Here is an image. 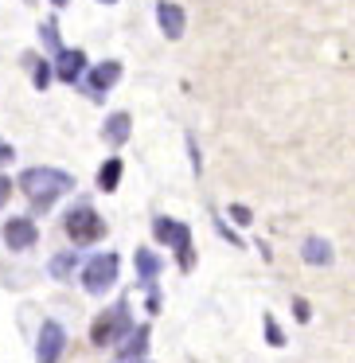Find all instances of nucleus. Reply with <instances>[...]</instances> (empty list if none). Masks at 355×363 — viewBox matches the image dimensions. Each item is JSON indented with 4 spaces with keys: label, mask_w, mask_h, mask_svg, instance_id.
I'll list each match as a JSON object with an SVG mask.
<instances>
[{
    "label": "nucleus",
    "mask_w": 355,
    "mask_h": 363,
    "mask_svg": "<svg viewBox=\"0 0 355 363\" xmlns=\"http://www.w3.org/2000/svg\"><path fill=\"white\" fill-rule=\"evenodd\" d=\"M230 215H235L238 223H250V211H246V207H230Z\"/></svg>",
    "instance_id": "obj_21"
},
{
    "label": "nucleus",
    "mask_w": 355,
    "mask_h": 363,
    "mask_svg": "<svg viewBox=\"0 0 355 363\" xmlns=\"http://www.w3.org/2000/svg\"><path fill=\"white\" fill-rule=\"evenodd\" d=\"M129 125H133V121H129V113H113L110 121H106V141L110 145H125L129 141Z\"/></svg>",
    "instance_id": "obj_11"
},
{
    "label": "nucleus",
    "mask_w": 355,
    "mask_h": 363,
    "mask_svg": "<svg viewBox=\"0 0 355 363\" xmlns=\"http://www.w3.org/2000/svg\"><path fill=\"white\" fill-rule=\"evenodd\" d=\"M113 281H118V254H98V258L86 262V269H82V285H86L90 293H106Z\"/></svg>",
    "instance_id": "obj_4"
},
{
    "label": "nucleus",
    "mask_w": 355,
    "mask_h": 363,
    "mask_svg": "<svg viewBox=\"0 0 355 363\" xmlns=\"http://www.w3.org/2000/svg\"><path fill=\"white\" fill-rule=\"evenodd\" d=\"M266 340H269L274 347H281V344H285V336H281V328L274 324V316H266Z\"/></svg>",
    "instance_id": "obj_17"
},
{
    "label": "nucleus",
    "mask_w": 355,
    "mask_h": 363,
    "mask_svg": "<svg viewBox=\"0 0 355 363\" xmlns=\"http://www.w3.org/2000/svg\"><path fill=\"white\" fill-rule=\"evenodd\" d=\"M137 269H141L145 281H152V277H157V269H160L157 254H152V250H137Z\"/></svg>",
    "instance_id": "obj_14"
},
{
    "label": "nucleus",
    "mask_w": 355,
    "mask_h": 363,
    "mask_svg": "<svg viewBox=\"0 0 355 363\" xmlns=\"http://www.w3.org/2000/svg\"><path fill=\"white\" fill-rule=\"evenodd\" d=\"M305 262L308 266H332V246L324 238H308L305 242Z\"/></svg>",
    "instance_id": "obj_12"
},
{
    "label": "nucleus",
    "mask_w": 355,
    "mask_h": 363,
    "mask_svg": "<svg viewBox=\"0 0 355 363\" xmlns=\"http://www.w3.org/2000/svg\"><path fill=\"white\" fill-rule=\"evenodd\" d=\"M125 328H129V308H125V305H113L110 313H102V316L94 320L90 340H94V344H110V340H118Z\"/></svg>",
    "instance_id": "obj_5"
},
{
    "label": "nucleus",
    "mask_w": 355,
    "mask_h": 363,
    "mask_svg": "<svg viewBox=\"0 0 355 363\" xmlns=\"http://www.w3.org/2000/svg\"><path fill=\"white\" fill-rule=\"evenodd\" d=\"M152 230H157L160 242H168L176 254H180V266H184V269H191V230H188V223L157 219V223H152Z\"/></svg>",
    "instance_id": "obj_3"
},
{
    "label": "nucleus",
    "mask_w": 355,
    "mask_h": 363,
    "mask_svg": "<svg viewBox=\"0 0 355 363\" xmlns=\"http://www.w3.org/2000/svg\"><path fill=\"white\" fill-rule=\"evenodd\" d=\"M157 24H160V32H164L168 40H180L188 20H184V9H180V4H160V9H157Z\"/></svg>",
    "instance_id": "obj_8"
},
{
    "label": "nucleus",
    "mask_w": 355,
    "mask_h": 363,
    "mask_svg": "<svg viewBox=\"0 0 355 363\" xmlns=\"http://www.w3.org/2000/svg\"><path fill=\"white\" fill-rule=\"evenodd\" d=\"M43 40H47L51 48H59V28H55V20H47V24H43Z\"/></svg>",
    "instance_id": "obj_18"
},
{
    "label": "nucleus",
    "mask_w": 355,
    "mask_h": 363,
    "mask_svg": "<svg viewBox=\"0 0 355 363\" xmlns=\"http://www.w3.org/2000/svg\"><path fill=\"white\" fill-rule=\"evenodd\" d=\"M102 4H113V0H102Z\"/></svg>",
    "instance_id": "obj_24"
},
{
    "label": "nucleus",
    "mask_w": 355,
    "mask_h": 363,
    "mask_svg": "<svg viewBox=\"0 0 355 363\" xmlns=\"http://www.w3.org/2000/svg\"><path fill=\"white\" fill-rule=\"evenodd\" d=\"M20 188H24L28 199L43 211V207H51L63 191L74 188V176L71 172H59V168H28V172L20 176Z\"/></svg>",
    "instance_id": "obj_1"
},
{
    "label": "nucleus",
    "mask_w": 355,
    "mask_h": 363,
    "mask_svg": "<svg viewBox=\"0 0 355 363\" xmlns=\"http://www.w3.org/2000/svg\"><path fill=\"white\" fill-rule=\"evenodd\" d=\"M12 160V145H0V164H9Z\"/></svg>",
    "instance_id": "obj_22"
},
{
    "label": "nucleus",
    "mask_w": 355,
    "mask_h": 363,
    "mask_svg": "<svg viewBox=\"0 0 355 363\" xmlns=\"http://www.w3.org/2000/svg\"><path fill=\"white\" fill-rule=\"evenodd\" d=\"M63 227H67V235H71V242H94V238L106 235V223L98 219V211L86 207V203L74 207V211L63 219Z\"/></svg>",
    "instance_id": "obj_2"
},
{
    "label": "nucleus",
    "mask_w": 355,
    "mask_h": 363,
    "mask_svg": "<svg viewBox=\"0 0 355 363\" xmlns=\"http://www.w3.org/2000/svg\"><path fill=\"white\" fill-rule=\"evenodd\" d=\"M51 4H55V9H63V4H71V0H51Z\"/></svg>",
    "instance_id": "obj_23"
},
{
    "label": "nucleus",
    "mask_w": 355,
    "mask_h": 363,
    "mask_svg": "<svg viewBox=\"0 0 355 363\" xmlns=\"http://www.w3.org/2000/svg\"><path fill=\"white\" fill-rule=\"evenodd\" d=\"M145 344H149V328H137V336L121 347V359H133V355H145Z\"/></svg>",
    "instance_id": "obj_15"
},
{
    "label": "nucleus",
    "mask_w": 355,
    "mask_h": 363,
    "mask_svg": "<svg viewBox=\"0 0 355 363\" xmlns=\"http://www.w3.org/2000/svg\"><path fill=\"white\" fill-rule=\"evenodd\" d=\"M35 238H40V230H35L32 219H9L4 223V242H9L12 250H28V246H35Z\"/></svg>",
    "instance_id": "obj_7"
},
{
    "label": "nucleus",
    "mask_w": 355,
    "mask_h": 363,
    "mask_svg": "<svg viewBox=\"0 0 355 363\" xmlns=\"http://www.w3.org/2000/svg\"><path fill=\"white\" fill-rule=\"evenodd\" d=\"M118 180H121V160H106L102 172H98V188L113 191V188H118Z\"/></svg>",
    "instance_id": "obj_13"
},
{
    "label": "nucleus",
    "mask_w": 355,
    "mask_h": 363,
    "mask_svg": "<svg viewBox=\"0 0 355 363\" xmlns=\"http://www.w3.org/2000/svg\"><path fill=\"white\" fill-rule=\"evenodd\" d=\"M82 71H86V55H82V51H59V79L79 82Z\"/></svg>",
    "instance_id": "obj_10"
},
{
    "label": "nucleus",
    "mask_w": 355,
    "mask_h": 363,
    "mask_svg": "<svg viewBox=\"0 0 355 363\" xmlns=\"http://www.w3.org/2000/svg\"><path fill=\"white\" fill-rule=\"evenodd\" d=\"M74 266H79L74 254H55V258H51V274H55V277H71Z\"/></svg>",
    "instance_id": "obj_16"
},
{
    "label": "nucleus",
    "mask_w": 355,
    "mask_h": 363,
    "mask_svg": "<svg viewBox=\"0 0 355 363\" xmlns=\"http://www.w3.org/2000/svg\"><path fill=\"white\" fill-rule=\"evenodd\" d=\"M63 347H67V332H63V324L47 320V324L40 328V340H35V359H40V363H59Z\"/></svg>",
    "instance_id": "obj_6"
},
{
    "label": "nucleus",
    "mask_w": 355,
    "mask_h": 363,
    "mask_svg": "<svg viewBox=\"0 0 355 363\" xmlns=\"http://www.w3.org/2000/svg\"><path fill=\"white\" fill-rule=\"evenodd\" d=\"M9 196H12V184H9V180H4V176H0V207L9 203Z\"/></svg>",
    "instance_id": "obj_20"
},
{
    "label": "nucleus",
    "mask_w": 355,
    "mask_h": 363,
    "mask_svg": "<svg viewBox=\"0 0 355 363\" xmlns=\"http://www.w3.org/2000/svg\"><path fill=\"white\" fill-rule=\"evenodd\" d=\"M118 79H121V63H113V59L102 67H94V71H90V94H106Z\"/></svg>",
    "instance_id": "obj_9"
},
{
    "label": "nucleus",
    "mask_w": 355,
    "mask_h": 363,
    "mask_svg": "<svg viewBox=\"0 0 355 363\" xmlns=\"http://www.w3.org/2000/svg\"><path fill=\"white\" fill-rule=\"evenodd\" d=\"M47 82H51V71H47V63H40V67H35V86H47Z\"/></svg>",
    "instance_id": "obj_19"
}]
</instances>
